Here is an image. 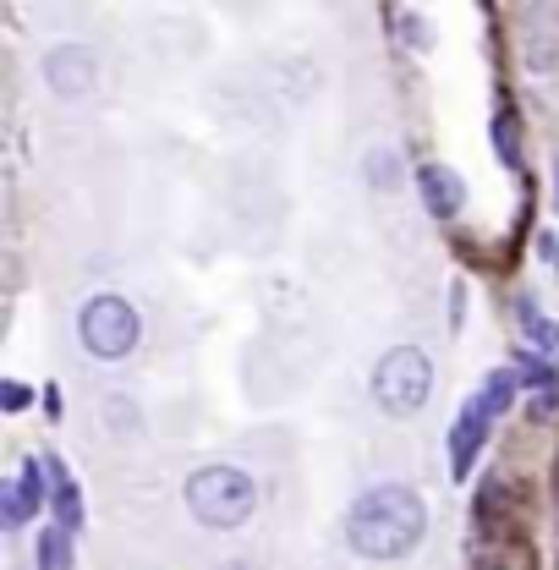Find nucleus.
<instances>
[{
  "label": "nucleus",
  "instance_id": "nucleus-8",
  "mask_svg": "<svg viewBox=\"0 0 559 570\" xmlns=\"http://www.w3.org/2000/svg\"><path fill=\"white\" fill-rule=\"evenodd\" d=\"M0 504H6V527H22L33 515V504H39V461H28L22 478L0 489Z\"/></svg>",
  "mask_w": 559,
  "mask_h": 570
},
{
  "label": "nucleus",
  "instance_id": "nucleus-16",
  "mask_svg": "<svg viewBox=\"0 0 559 570\" xmlns=\"http://www.w3.org/2000/svg\"><path fill=\"white\" fill-rule=\"evenodd\" d=\"M555 176H559V170H555Z\"/></svg>",
  "mask_w": 559,
  "mask_h": 570
},
{
  "label": "nucleus",
  "instance_id": "nucleus-9",
  "mask_svg": "<svg viewBox=\"0 0 559 570\" xmlns=\"http://www.w3.org/2000/svg\"><path fill=\"white\" fill-rule=\"evenodd\" d=\"M45 472L56 478V527H61V532H77V527H82V494H77V483L61 472L56 455H45Z\"/></svg>",
  "mask_w": 559,
  "mask_h": 570
},
{
  "label": "nucleus",
  "instance_id": "nucleus-3",
  "mask_svg": "<svg viewBox=\"0 0 559 570\" xmlns=\"http://www.w3.org/2000/svg\"><path fill=\"white\" fill-rule=\"evenodd\" d=\"M428 390H433V367H428V356H422L418 346H395V352H384L379 373H373V401H379L384 412L412 417L422 401H428Z\"/></svg>",
  "mask_w": 559,
  "mask_h": 570
},
{
  "label": "nucleus",
  "instance_id": "nucleus-4",
  "mask_svg": "<svg viewBox=\"0 0 559 570\" xmlns=\"http://www.w3.org/2000/svg\"><path fill=\"white\" fill-rule=\"evenodd\" d=\"M77 335H82V346L94 356L116 362V356H127L138 346L143 318H138V307L121 302V296H94V302L82 307V318H77Z\"/></svg>",
  "mask_w": 559,
  "mask_h": 570
},
{
  "label": "nucleus",
  "instance_id": "nucleus-15",
  "mask_svg": "<svg viewBox=\"0 0 559 570\" xmlns=\"http://www.w3.org/2000/svg\"><path fill=\"white\" fill-rule=\"evenodd\" d=\"M0 401H6V412H22V406H28L33 395H28L22 384H6V390H0Z\"/></svg>",
  "mask_w": 559,
  "mask_h": 570
},
{
  "label": "nucleus",
  "instance_id": "nucleus-7",
  "mask_svg": "<svg viewBox=\"0 0 559 570\" xmlns=\"http://www.w3.org/2000/svg\"><path fill=\"white\" fill-rule=\"evenodd\" d=\"M483 439H489V417H483V406L478 401H467V412H461V423L450 433V455H455V478H467L472 472V461H478V450H483Z\"/></svg>",
  "mask_w": 559,
  "mask_h": 570
},
{
  "label": "nucleus",
  "instance_id": "nucleus-5",
  "mask_svg": "<svg viewBox=\"0 0 559 570\" xmlns=\"http://www.w3.org/2000/svg\"><path fill=\"white\" fill-rule=\"evenodd\" d=\"M418 187H422L428 214H439V219H450V214L461 209V198H467V187H461V176H455L450 165H422Z\"/></svg>",
  "mask_w": 559,
  "mask_h": 570
},
{
  "label": "nucleus",
  "instance_id": "nucleus-12",
  "mask_svg": "<svg viewBox=\"0 0 559 570\" xmlns=\"http://www.w3.org/2000/svg\"><path fill=\"white\" fill-rule=\"evenodd\" d=\"M555 390H543V395H538V401H532V406H527V417H532V423H555Z\"/></svg>",
  "mask_w": 559,
  "mask_h": 570
},
{
  "label": "nucleus",
  "instance_id": "nucleus-14",
  "mask_svg": "<svg viewBox=\"0 0 559 570\" xmlns=\"http://www.w3.org/2000/svg\"><path fill=\"white\" fill-rule=\"evenodd\" d=\"M532 341H538V346H559V324H549V318H532Z\"/></svg>",
  "mask_w": 559,
  "mask_h": 570
},
{
  "label": "nucleus",
  "instance_id": "nucleus-6",
  "mask_svg": "<svg viewBox=\"0 0 559 570\" xmlns=\"http://www.w3.org/2000/svg\"><path fill=\"white\" fill-rule=\"evenodd\" d=\"M45 77H50V88H56V94H82V88L94 82V56H88V50H77V45H61V50H50Z\"/></svg>",
  "mask_w": 559,
  "mask_h": 570
},
{
  "label": "nucleus",
  "instance_id": "nucleus-13",
  "mask_svg": "<svg viewBox=\"0 0 559 570\" xmlns=\"http://www.w3.org/2000/svg\"><path fill=\"white\" fill-rule=\"evenodd\" d=\"M493 138H499V148H504V159H510V165L521 159V154H516V121H510V116H504V121L493 127Z\"/></svg>",
  "mask_w": 559,
  "mask_h": 570
},
{
  "label": "nucleus",
  "instance_id": "nucleus-10",
  "mask_svg": "<svg viewBox=\"0 0 559 570\" xmlns=\"http://www.w3.org/2000/svg\"><path fill=\"white\" fill-rule=\"evenodd\" d=\"M39 570H71V532L45 527V538H39Z\"/></svg>",
  "mask_w": 559,
  "mask_h": 570
},
{
  "label": "nucleus",
  "instance_id": "nucleus-11",
  "mask_svg": "<svg viewBox=\"0 0 559 570\" xmlns=\"http://www.w3.org/2000/svg\"><path fill=\"white\" fill-rule=\"evenodd\" d=\"M510 395H516V373H504V367H499V373H489V390L478 395V406H483V417H489V423L504 412V406H510Z\"/></svg>",
  "mask_w": 559,
  "mask_h": 570
},
{
  "label": "nucleus",
  "instance_id": "nucleus-2",
  "mask_svg": "<svg viewBox=\"0 0 559 570\" xmlns=\"http://www.w3.org/2000/svg\"><path fill=\"white\" fill-rule=\"evenodd\" d=\"M258 504V489L236 472V466H204L187 478V510L204 527H242Z\"/></svg>",
  "mask_w": 559,
  "mask_h": 570
},
{
  "label": "nucleus",
  "instance_id": "nucleus-1",
  "mask_svg": "<svg viewBox=\"0 0 559 570\" xmlns=\"http://www.w3.org/2000/svg\"><path fill=\"white\" fill-rule=\"evenodd\" d=\"M428 527L422 515V499L401 483H384V489H367V494L351 504V521H346V538L356 554L367 560H401L412 554Z\"/></svg>",
  "mask_w": 559,
  "mask_h": 570
}]
</instances>
